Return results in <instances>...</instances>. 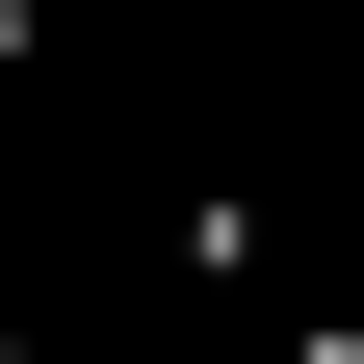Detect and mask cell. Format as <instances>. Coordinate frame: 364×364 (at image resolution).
Listing matches in <instances>:
<instances>
[{"label": "cell", "mask_w": 364, "mask_h": 364, "mask_svg": "<svg viewBox=\"0 0 364 364\" xmlns=\"http://www.w3.org/2000/svg\"><path fill=\"white\" fill-rule=\"evenodd\" d=\"M260 364H338V338H260Z\"/></svg>", "instance_id": "obj_1"}]
</instances>
